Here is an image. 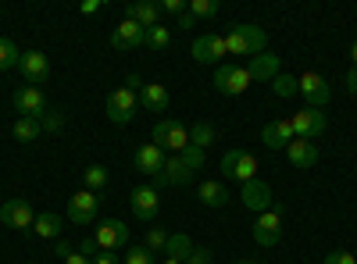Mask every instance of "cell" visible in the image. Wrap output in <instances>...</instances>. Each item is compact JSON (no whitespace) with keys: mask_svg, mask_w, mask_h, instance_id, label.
<instances>
[{"mask_svg":"<svg viewBox=\"0 0 357 264\" xmlns=\"http://www.w3.org/2000/svg\"><path fill=\"white\" fill-rule=\"evenodd\" d=\"M264 47H268V33H264L261 25H254V22L232 25L229 33H225L229 57H257V54H264Z\"/></svg>","mask_w":357,"mask_h":264,"instance_id":"obj_1","label":"cell"},{"mask_svg":"<svg viewBox=\"0 0 357 264\" xmlns=\"http://www.w3.org/2000/svg\"><path fill=\"white\" fill-rule=\"evenodd\" d=\"M0 222H4L8 228L22 232V236H33V225H36V211H33V203L22 200V196H11L0 203Z\"/></svg>","mask_w":357,"mask_h":264,"instance_id":"obj_2","label":"cell"},{"mask_svg":"<svg viewBox=\"0 0 357 264\" xmlns=\"http://www.w3.org/2000/svg\"><path fill=\"white\" fill-rule=\"evenodd\" d=\"M250 86H254V79H250L247 65H218L215 68V90L222 97H243Z\"/></svg>","mask_w":357,"mask_h":264,"instance_id":"obj_3","label":"cell"},{"mask_svg":"<svg viewBox=\"0 0 357 264\" xmlns=\"http://www.w3.org/2000/svg\"><path fill=\"white\" fill-rule=\"evenodd\" d=\"M257 157L250 154V150H229L225 157H222V175L225 179H232V183H240V186H247L250 179H257Z\"/></svg>","mask_w":357,"mask_h":264,"instance_id":"obj_4","label":"cell"},{"mask_svg":"<svg viewBox=\"0 0 357 264\" xmlns=\"http://www.w3.org/2000/svg\"><path fill=\"white\" fill-rule=\"evenodd\" d=\"M154 143L161 146L165 154H183L190 146V129L183 122H175V118H161L154 125Z\"/></svg>","mask_w":357,"mask_h":264,"instance_id":"obj_5","label":"cell"},{"mask_svg":"<svg viewBox=\"0 0 357 264\" xmlns=\"http://www.w3.org/2000/svg\"><path fill=\"white\" fill-rule=\"evenodd\" d=\"M11 104L18 111V118H43V114L50 111L40 86H18V90L11 93Z\"/></svg>","mask_w":357,"mask_h":264,"instance_id":"obj_6","label":"cell"},{"mask_svg":"<svg viewBox=\"0 0 357 264\" xmlns=\"http://www.w3.org/2000/svg\"><path fill=\"white\" fill-rule=\"evenodd\" d=\"M296 90H301V97L307 100V107H318V111H325V104H329V97H333L329 79H325L321 72H304L301 79H296Z\"/></svg>","mask_w":357,"mask_h":264,"instance_id":"obj_7","label":"cell"},{"mask_svg":"<svg viewBox=\"0 0 357 264\" xmlns=\"http://www.w3.org/2000/svg\"><path fill=\"white\" fill-rule=\"evenodd\" d=\"M93 243H97L100 250L118 254V250L129 243V228H126V222H118V218H104V222H97V225H93Z\"/></svg>","mask_w":357,"mask_h":264,"instance_id":"obj_8","label":"cell"},{"mask_svg":"<svg viewBox=\"0 0 357 264\" xmlns=\"http://www.w3.org/2000/svg\"><path fill=\"white\" fill-rule=\"evenodd\" d=\"M136 107H139L136 90H129V86H118V90L107 97V118H111L114 125H129V122L136 118Z\"/></svg>","mask_w":357,"mask_h":264,"instance_id":"obj_9","label":"cell"},{"mask_svg":"<svg viewBox=\"0 0 357 264\" xmlns=\"http://www.w3.org/2000/svg\"><path fill=\"white\" fill-rule=\"evenodd\" d=\"M289 122H293V136H301V139H321V132L329 129V118L318 107H301Z\"/></svg>","mask_w":357,"mask_h":264,"instance_id":"obj_10","label":"cell"},{"mask_svg":"<svg viewBox=\"0 0 357 264\" xmlns=\"http://www.w3.org/2000/svg\"><path fill=\"white\" fill-rule=\"evenodd\" d=\"M225 57H229L225 36L207 33V36H197V40H193V61H197V65H225Z\"/></svg>","mask_w":357,"mask_h":264,"instance_id":"obj_11","label":"cell"},{"mask_svg":"<svg viewBox=\"0 0 357 264\" xmlns=\"http://www.w3.org/2000/svg\"><path fill=\"white\" fill-rule=\"evenodd\" d=\"M97 211H100V196H97V193L79 189V193L68 196V222H72V225H93Z\"/></svg>","mask_w":357,"mask_h":264,"instance_id":"obj_12","label":"cell"},{"mask_svg":"<svg viewBox=\"0 0 357 264\" xmlns=\"http://www.w3.org/2000/svg\"><path fill=\"white\" fill-rule=\"evenodd\" d=\"M18 72H22L25 86H43L50 79V57L43 50H29V54H22Z\"/></svg>","mask_w":357,"mask_h":264,"instance_id":"obj_13","label":"cell"},{"mask_svg":"<svg viewBox=\"0 0 357 264\" xmlns=\"http://www.w3.org/2000/svg\"><path fill=\"white\" fill-rule=\"evenodd\" d=\"M129 208H132V215H136L139 222L151 225V222L158 218V211H161V196H158L154 186H136L132 196H129Z\"/></svg>","mask_w":357,"mask_h":264,"instance_id":"obj_14","label":"cell"},{"mask_svg":"<svg viewBox=\"0 0 357 264\" xmlns=\"http://www.w3.org/2000/svg\"><path fill=\"white\" fill-rule=\"evenodd\" d=\"M282 240V215L272 208V211H261L257 222H254V243L257 247H275Z\"/></svg>","mask_w":357,"mask_h":264,"instance_id":"obj_15","label":"cell"},{"mask_svg":"<svg viewBox=\"0 0 357 264\" xmlns=\"http://www.w3.org/2000/svg\"><path fill=\"white\" fill-rule=\"evenodd\" d=\"M111 47L114 50H136V47H146V29L136 25L132 18H122L114 25V33H111Z\"/></svg>","mask_w":357,"mask_h":264,"instance_id":"obj_16","label":"cell"},{"mask_svg":"<svg viewBox=\"0 0 357 264\" xmlns=\"http://www.w3.org/2000/svg\"><path fill=\"white\" fill-rule=\"evenodd\" d=\"M240 200H243V208H250L254 215H261V211H272L275 203H272V186H268L261 175L257 179H250L243 189H240Z\"/></svg>","mask_w":357,"mask_h":264,"instance_id":"obj_17","label":"cell"},{"mask_svg":"<svg viewBox=\"0 0 357 264\" xmlns=\"http://www.w3.org/2000/svg\"><path fill=\"white\" fill-rule=\"evenodd\" d=\"M193 168L178 157V154H168V161H165V168H161V175L154 179V186H186V183H193Z\"/></svg>","mask_w":357,"mask_h":264,"instance_id":"obj_18","label":"cell"},{"mask_svg":"<svg viewBox=\"0 0 357 264\" xmlns=\"http://www.w3.org/2000/svg\"><path fill=\"white\" fill-rule=\"evenodd\" d=\"M132 161H136V171H143V175H151V179H158L161 168H165V161H168V154L161 150L158 143H143Z\"/></svg>","mask_w":357,"mask_h":264,"instance_id":"obj_19","label":"cell"},{"mask_svg":"<svg viewBox=\"0 0 357 264\" xmlns=\"http://www.w3.org/2000/svg\"><path fill=\"white\" fill-rule=\"evenodd\" d=\"M261 143L268 146V150H286V146L293 143V122H289V118L268 122V125L261 129Z\"/></svg>","mask_w":357,"mask_h":264,"instance_id":"obj_20","label":"cell"},{"mask_svg":"<svg viewBox=\"0 0 357 264\" xmlns=\"http://www.w3.org/2000/svg\"><path fill=\"white\" fill-rule=\"evenodd\" d=\"M286 157H289L293 168H314V164H318V143L293 136V143L286 146Z\"/></svg>","mask_w":357,"mask_h":264,"instance_id":"obj_21","label":"cell"},{"mask_svg":"<svg viewBox=\"0 0 357 264\" xmlns=\"http://www.w3.org/2000/svg\"><path fill=\"white\" fill-rule=\"evenodd\" d=\"M136 100H139V107H146L151 114L168 111V90H165L161 82H143L139 90H136Z\"/></svg>","mask_w":357,"mask_h":264,"instance_id":"obj_22","label":"cell"},{"mask_svg":"<svg viewBox=\"0 0 357 264\" xmlns=\"http://www.w3.org/2000/svg\"><path fill=\"white\" fill-rule=\"evenodd\" d=\"M247 72H250V79H254V82H272V79L279 75V57L264 50V54L250 57V65H247Z\"/></svg>","mask_w":357,"mask_h":264,"instance_id":"obj_23","label":"cell"},{"mask_svg":"<svg viewBox=\"0 0 357 264\" xmlns=\"http://www.w3.org/2000/svg\"><path fill=\"white\" fill-rule=\"evenodd\" d=\"M126 18H132V22L143 25V29H154V25H161V4L139 0V4H129V8H126Z\"/></svg>","mask_w":357,"mask_h":264,"instance_id":"obj_24","label":"cell"},{"mask_svg":"<svg viewBox=\"0 0 357 264\" xmlns=\"http://www.w3.org/2000/svg\"><path fill=\"white\" fill-rule=\"evenodd\" d=\"M229 200H232V193L222 183H204L200 186V203H204V208H225Z\"/></svg>","mask_w":357,"mask_h":264,"instance_id":"obj_25","label":"cell"},{"mask_svg":"<svg viewBox=\"0 0 357 264\" xmlns=\"http://www.w3.org/2000/svg\"><path fill=\"white\" fill-rule=\"evenodd\" d=\"M33 232H36V236L40 240H57V236H61V232H65V222L61 218H57V215H36V225H33Z\"/></svg>","mask_w":357,"mask_h":264,"instance_id":"obj_26","label":"cell"},{"mask_svg":"<svg viewBox=\"0 0 357 264\" xmlns=\"http://www.w3.org/2000/svg\"><path fill=\"white\" fill-rule=\"evenodd\" d=\"M190 254H193V240L186 236V232H175V236H168V247H165V257H168V261H183V264H186Z\"/></svg>","mask_w":357,"mask_h":264,"instance_id":"obj_27","label":"cell"},{"mask_svg":"<svg viewBox=\"0 0 357 264\" xmlns=\"http://www.w3.org/2000/svg\"><path fill=\"white\" fill-rule=\"evenodd\" d=\"M215 139H218L215 125H207V122L190 125V146H197V150H204V154H207V146H215Z\"/></svg>","mask_w":357,"mask_h":264,"instance_id":"obj_28","label":"cell"},{"mask_svg":"<svg viewBox=\"0 0 357 264\" xmlns=\"http://www.w3.org/2000/svg\"><path fill=\"white\" fill-rule=\"evenodd\" d=\"M15 139L18 143H36L40 136H43V125H40V118H15Z\"/></svg>","mask_w":357,"mask_h":264,"instance_id":"obj_29","label":"cell"},{"mask_svg":"<svg viewBox=\"0 0 357 264\" xmlns=\"http://www.w3.org/2000/svg\"><path fill=\"white\" fill-rule=\"evenodd\" d=\"M107 179H111V175H107V168H104V164H89V168L82 171V183H86V189H89V193L104 189V186H107Z\"/></svg>","mask_w":357,"mask_h":264,"instance_id":"obj_30","label":"cell"},{"mask_svg":"<svg viewBox=\"0 0 357 264\" xmlns=\"http://www.w3.org/2000/svg\"><path fill=\"white\" fill-rule=\"evenodd\" d=\"M168 43H172V29L168 25L146 29V47H151V50H168Z\"/></svg>","mask_w":357,"mask_h":264,"instance_id":"obj_31","label":"cell"},{"mask_svg":"<svg viewBox=\"0 0 357 264\" xmlns=\"http://www.w3.org/2000/svg\"><path fill=\"white\" fill-rule=\"evenodd\" d=\"M143 247L151 250V254H165V247H168V232L158 228V225H151V228H146V236H143Z\"/></svg>","mask_w":357,"mask_h":264,"instance_id":"obj_32","label":"cell"},{"mask_svg":"<svg viewBox=\"0 0 357 264\" xmlns=\"http://www.w3.org/2000/svg\"><path fill=\"white\" fill-rule=\"evenodd\" d=\"M18 61H22V50H18L11 40H0V72L18 68Z\"/></svg>","mask_w":357,"mask_h":264,"instance_id":"obj_33","label":"cell"},{"mask_svg":"<svg viewBox=\"0 0 357 264\" xmlns=\"http://www.w3.org/2000/svg\"><path fill=\"white\" fill-rule=\"evenodd\" d=\"M272 90H275V97H282V100L293 97V93H301V90H296V79H293V75H282V72L272 79Z\"/></svg>","mask_w":357,"mask_h":264,"instance_id":"obj_34","label":"cell"},{"mask_svg":"<svg viewBox=\"0 0 357 264\" xmlns=\"http://www.w3.org/2000/svg\"><path fill=\"white\" fill-rule=\"evenodd\" d=\"M190 15L193 18H215L218 15V0H190Z\"/></svg>","mask_w":357,"mask_h":264,"instance_id":"obj_35","label":"cell"},{"mask_svg":"<svg viewBox=\"0 0 357 264\" xmlns=\"http://www.w3.org/2000/svg\"><path fill=\"white\" fill-rule=\"evenodd\" d=\"M122 264H154V254L146 250V247H129L126 257H122Z\"/></svg>","mask_w":357,"mask_h":264,"instance_id":"obj_36","label":"cell"},{"mask_svg":"<svg viewBox=\"0 0 357 264\" xmlns=\"http://www.w3.org/2000/svg\"><path fill=\"white\" fill-rule=\"evenodd\" d=\"M40 125H43V132H61L65 129V114L61 111H47L40 118Z\"/></svg>","mask_w":357,"mask_h":264,"instance_id":"obj_37","label":"cell"},{"mask_svg":"<svg viewBox=\"0 0 357 264\" xmlns=\"http://www.w3.org/2000/svg\"><path fill=\"white\" fill-rule=\"evenodd\" d=\"M178 157H183V161H186V164H190L193 171H200V168H204V157H207V154H204V150H197V146H186V150L178 154Z\"/></svg>","mask_w":357,"mask_h":264,"instance_id":"obj_38","label":"cell"},{"mask_svg":"<svg viewBox=\"0 0 357 264\" xmlns=\"http://www.w3.org/2000/svg\"><path fill=\"white\" fill-rule=\"evenodd\" d=\"M190 11V0H165L161 4V15H175V18H183Z\"/></svg>","mask_w":357,"mask_h":264,"instance_id":"obj_39","label":"cell"},{"mask_svg":"<svg viewBox=\"0 0 357 264\" xmlns=\"http://www.w3.org/2000/svg\"><path fill=\"white\" fill-rule=\"evenodd\" d=\"M321 264H357V257L347 254V250H333V254H325V257H321Z\"/></svg>","mask_w":357,"mask_h":264,"instance_id":"obj_40","label":"cell"},{"mask_svg":"<svg viewBox=\"0 0 357 264\" xmlns=\"http://www.w3.org/2000/svg\"><path fill=\"white\" fill-rule=\"evenodd\" d=\"M211 261H215V254L207 247H193V254L186 257V264H211Z\"/></svg>","mask_w":357,"mask_h":264,"instance_id":"obj_41","label":"cell"},{"mask_svg":"<svg viewBox=\"0 0 357 264\" xmlns=\"http://www.w3.org/2000/svg\"><path fill=\"white\" fill-rule=\"evenodd\" d=\"M79 254H82V257H89V261H93V257L100 254V247L93 243V236H86V240H82V247H79Z\"/></svg>","mask_w":357,"mask_h":264,"instance_id":"obj_42","label":"cell"},{"mask_svg":"<svg viewBox=\"0 0 357 264\" xmlns=\"http://www.w3.org/2000/svg\"><path fill=\"white\" fill-rule=\"evenodd\" d=\"M93 264H122V261H118V257H114L111 250H100V254L93 257Z\"/></svg>","mask_w":357,"mask_h":264,"instance_id":"obj_43","label":"cell"},{"mask_svg":"<svg viewBox=\"0 0 357 264\" xmlns=\"http://www.w3.org/2000/svg\"><path fill=\"white\" fill-rule=\"evenodd\" d=\"M100 8H104V0H86V4H82L79 11H82V15H97Z\"/></svg>","mask_w":357,"mask_h":264,"instance_id":"obj_44","label":"cell"},{"mask_svg":"<svg viewBox=\"0 0 357 264\" xmlns=\"http://www.w3.org/2000/svg\"><path fill=\"white\" fill-rule=\"evenodd\" d=\"M347 90L357 97V68H347Z\"/></svg>","mask_w":357,"mask_h":264,"instance_id":"obj_45","label":"cell"},{"mask_svg":"<svg viewBox=\"0 0 357 264\" xmlns=\"http://www.w3.org/2000/svg\"><path fill=\"white\" fill-rule=\"evenodd\" d=\"M68 254H75V250H72V243H68V240H57V257L65 261Z\"/></svg>","mask_w":357,"mask_h":264,"instance_id":"obj_46","label":"cell"},{"mask_svg":"<svg viewBox=\"0 0 357 264\" xmlns=\"http://www.w3.org/2000/svg\"><path fill=\"white\" fill-rule=\"evenodd\" d=\"M65 264H93V261H89V257H82V254L75 250V254H68V257H65Z\"/></svg>","mask_w":357,"mask_h":264,"instance_id":"obj_47","label":"cell"},{"mask_svg":"<svg viewBox=\"0 0 357 264\" xmlns=\"http://www.w3.org/2000/svg\"><path fill=\"white\" fill-rule=\"evenodd\" d=\"M193 22H197V18H193V15H190V11H186V15H183V18H178V25H183V29H193Z\"/></svg>","mask_w":357,"mask_h":264,"instance_id":"obj_48","label":"cell"},{"mask_svg":"<svg viewBox=\"0 0 357 264\" xmlns=\"http://www.w3.org/2000/svg\"><path fill=\"white\" fill-rule=\"evenodd\" d=\"M350 68H357V40H354V47H350Z\"/></svg>","mask_w":357,"mask_h":264,"instance_id":"obj_49","label":"cell"},{"mask_svg":"<svg viewBox=\"0 0 357 264\" xmlns=\"http://www.w3.org/2000/svg\"><path fill=\"white\" fill-rule=\"evenodd\" d=\"M161 264H183V261H168V257H165V261H161Z\"/></svg>","mask_w":357,"mask_h":264,"instance_id":"obj_50","label":"cell"},{"mask_svg":"<svg viewBox=\"0 0 357 264\" xmlns=\"http://www.w3.org/2000/svg\"><path fill=\"white\" fill-rule=\"evenodd\" d=\"M236 264H257V261H236Z\"/></svg>","mask_w":357,"mask_h":264,"instance_id":"obj_51","label":"cell"},{"mask_svg":"<svg viewBox=\"0 0 357 264\" xmlns=\"http://www.w3.org/2000/svg\"><path fill=\"white\" fill-rule=\"evenodd\" d=\"M257 264H264V261H257Z\"/></svg>","mask_w":357,"mask_h":264,"instance_id":"obj_52","label":"cell"}]
</instances>
